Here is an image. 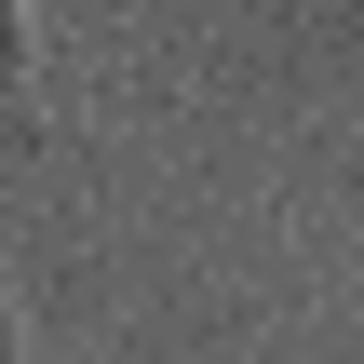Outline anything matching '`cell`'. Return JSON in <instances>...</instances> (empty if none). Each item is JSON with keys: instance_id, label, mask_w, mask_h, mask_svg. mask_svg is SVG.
I'll use <instances>...</instances> for the list:
<instances>
[{"instance_id": "cell-1", "label": "cell", "mask_w": 364, "mask_h": 364, "mask_svg": "<svg viewBox=\"0 0 364 364\" xmlns=\"http://www.w3.org/2000/svg\"><path fill=\"white\" fill-rule=\"evenodd\" d=\"M0 122L41 135V27H27V0H0Z\"/></svg>"}]
</instances>
